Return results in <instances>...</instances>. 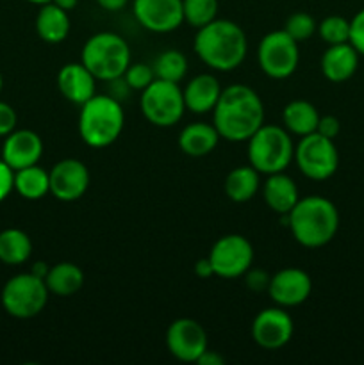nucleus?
<instances>
[{
  "label": "nucleus",
  "instance_id": "1",
  "mask_svg": "<svg viewBox=\"0 0 364 365\" xmlns=\"http://www.w3.org/2000/svg\"><path fill=\"white\" fill-rule=\"evenodd\" d=\"M213 125L221 139L248 141L264 125V103L256 89L246 84H231L221 89L213 110Z\"/></svg>",
  "mask_w": 364,
  "mask_h": 365
},
{
  "label": "nucleus",
  "instance_id": "42",
  "mask_svg": "<svg viewBox=\"0 0 364 365\" xmlns=\"http://www.w3.org/2000/svg\"><path fill=\"white\" fill-rule=\"evenodd\" d=\"M49 271H50V266L46 262H34V266H32L31 273L45 280V277H46V274H49Z\"/></svg>",
  "mask_w": 364,
  "mask_h": 365
},
{
  "label": "nucleus",
  "instance_id": "31",
  "mask_svg": "<svg viewBox=\"0 0 364 365\" xmlns=\"http://www.w3.org/2000/svg\"><path fill=\"white\" fill-rule=\"evenodd\" d=\"M318 34H320L321 41L327 45H339V43L350 41V20L339 16V14H330V16L323 18L318 24Z\"/></svg>",
  "mask_w": 364,
  "mask_h": 365
},
{
  "label": "nucleus",
  "instance_id": "15",
  "mask_svg": "<svg viewBox=\"0 0 364 365\" xmlns=\"http://www.w3.org/2000/svg\"><path fill=\"white\" fill-rule=\"evenodd\" d=\"M50 195L59 202H77L89 187V170L82 160L63 159L49 171Z\"/></svg>",
  "mask_w": 364,
  "mask_h": 365
},
{
  "label": "nucleus",
  "instance_id": "16",
  "mask_svg": "<svg viewBox=\"0 0 364 365\" xmlns=\"http://www.w3.org/2000/svg\"><path fill=\"white\" fill-rule=\"evenodd\" d=\"M313 291V280L309 274L298 267H284L271 274L268 294L275 305L282 309L298 307L307 302Z\"/></svg>",
  "mask_w": 364,
  "mask_h": 365
},
{
  "label": "nucleus",
  "instance_id": "32",
  "mask_svg": "<svg viewBox=\"0 0 364 365\" xmlns=\"http://www.w3.org/2000/svg\"><path fill=\"white\" fill-rule=\"evenodd\" d=\"M284 31L288 32L296 43H302V41H307V39L318 31V24L309 13L298 11V13H293L291 16L285 20Z\"/></svg>",
  "mask_w": 364,
  "mask_h": 365
},
{
  "label": "nucleus",
  "instance_id": "6",
  "mask_svg": "<svg viewBox=\"0 0 364 365\" xmlns=\"http://www.w3.org/2000/svg\"><path fill=\"white\" fill-rule=\"evenodd\" d=\"M81 63L95 75L96 81L113 82L123 77L131 64V48L116 32H96L82 46Z\"/></svg>",
  "mask_w": 364,
  "mask_h": 365
},
{
  "label": "nucleus",
  "instance_id": "44",
  "mask_svg": "<svg viewBox=\"0 0 364 365\" xmlns=\"http://www.w3.org/2000/svg\"><path fill=\"white\" fill-rule=\"evenodd\" d=\"M27 2L34 4V6H43V4H49V2H52V0H27Z\"/></svg>",
  "mask_w": 364,
  "mask_h": 365
},
{
  "label": "nucleus",
  "instance_id": "24",
  "mask_svg": "<svg viewBox=\"0 0 364 365\" xmlns=\"http://www.w3.org/2000/svg\"><path fill=\"white\" fill-rule=\"evenodd\" d=\"M45 284L50 294L70 298L84 287V271L74 262L54 264L45 277Z\"/></svg>",
  "mask_w": 364,
  "mask_h": 365
},
{
  "label": "nucleus",
  "instance_id": "11",
  "mask_svg": "<svg viewBox=\"0 0 364 365\" xmlns=\"http://www.w3.org/2000/svg\"><path fill=\"white\" fill-rule=\"evenodd\" d=\"M207 259L211 260L214 277L234 280L245 277L253 266V246L245 235L228 234L214 242Z\"/></svg>",
  "mask_w": 364,
  "mask_h": 365
},
{
  "label": "nucleus",
  "instance_id": "37",
  "mask_svg": "<svg viewBox=\"0 0 364 365\" xmlns=\"http://www.w3.org/2000/svg\"><path fill=\"white\" fill-rule=\"evenodd\" d=\"M316 132L328 139H335L339 135V132H341V123H339L338 118L332 116V114H325V116H320Z\"/></svg>",
  "mask_w": 364,
  "mask_h": 365
},
{
  "label": "nucleus",
  "instance_id": "21",
  "mask_svg": "<svg viewBox=\"0 0 364 365\" xmlns=\"http://www.w3.org/2000/svg\"><path fill=\"white\" fill-rule=\"evenodd\" d=\"M263 198L273 212L282 216V214H288L300 200L298 185L284 171L268 175L263 185Z\"/></svg>",
  "mask_w": 364,
  "mask_h": 365
},
{
  "label": "nucleus",
  "instance_id": "18",
  "mask_svg": "<svg viewBox=\"0 0 364 365\" xmlns=\"http://www.w3.org/2000/svg\"><path fill=\"white\" fill-rule=\"evenodd\" d=\"M57 88L63 98L82 106L96 95V78L82 63H68L57 73Z\"/></svg>",
  "mask_w": 364,
  "mask_h": 365
},
{
  "label": "nucleus",
  "instance_id": "45",
  "mask_svg": "<svg viewBox=\"0 0 364 365\" xmlns=\"http://www.w3.org/2000/svg\"><path fill=\"white\" fill-rule=\"evenodd\" d=\"M4 88V78H2V73H0V91H2Z\"/></svg>",
  "mask_w": 364,
  "mask_h": 365
},
{
  "label": "nucleus",
  "instance_id": "30",
  "mask_svg": "<svg viewBox=\"0 0 364 365\" xmlns=\"http://www.w3.org/2000/svg\"><path fill=\"white\" fill-rule=\"evenodd\" d=\"M184 21L198 31L218 18V0H182Z\"/></svg>",
  "mask_w": 364,
  "mask_h": 365
},
{
  "label": "nucleus",
  "instance_id": "35",
  "mask_svg": "<svg viewBox=\"0 0 364 365\" xmlns=\"http://www.w3.org/2000/svg\"><path fill=\"white\" fill-rule=\"evenodd\" d=\"M271 274H268L264 269L259 267H250L245 273V284L250 291L253 292H268V285H270Z\"/></svg>",
  "mask_w": 364,
  "mask_h": 365
},
{
  "label": "nucleus",
  "instance_id": "33",
  "mask_svg": "<svg viewBox=\"0 0 364 365\" xmlns=\"http://www.w3.org/2000/svg\"><path fill=\"white\" fill-rule=\"evenodd\" d=\"M123 81L127 84L128 89H134V91H143V89L148 88L153 81H156V75L150 64L145 63H134L128 64V68L123 73Z\"/></svg>",
  "mask_w": 364,
  "mask_h": 365
},
{
  "label": "nucleus",
  "instance_id": "40",
  "mask_svg": "<svg viewBox=\"0 0 364 365\" xmlns=\"http://www.w3.org/2000/svg\"><path fill=\"white\" fill-rule=\"evenodd\" d=\"M195 274L198 278H202V280H207V278L214 277V271H213V266H211V260L207 259H200L195 262Z\"/></svg>",
  "mask_w": 364,
  "mask_h": 365
},
{
  "label": "nucleus",
  "instance_id": "3",
  "mask_svg": "<svg viewBox=\"0 0 364 365\" xmlns=\"http://www.w3.org/2000/svg\"><path fill=\"white\" fill-rule=\"evenodd\" d=\"M193 48L211 70L232 71L245 61L248 53V39L236 21L216 18L198 29Z\"/></svg>",
  "mask_w": 364,
  "mask_h": 365
},
{
  "label": "nucleus",
  "instance_id": "19",
  "mask_svg": "<svg viewBox=\"0 0 364 365\" xmlns=\"http://www.w3.org/2000/svg\"><path fill=\"white\" fill-rule=\"evenodd\" d=\"M359 52L348 43L328 45L321 56V73L334 84L350 81L359 66Z\"/></svg>",
  "mask_w": 364,
  "mask_h": 365
},
{
  "label": "nucleus",
  "instance_id": "2",
  "mask_svg": "<svg viewBox=\"0 0 364 365\" xmlns=\"http://www.w3.org/2000/svg\"><path fill=\"white\" fill-rule=\"evenodd\" d=\"M280 225L289 228L293 239L303 248H323L338 234L339 210L328 198L307 196L288 214H282Z\"/></svg>",
  "mask_w": 364,
  "mask_h": 365
},
{
  "label": "nucleus",
  "instance_id": "4",
  "mask_svg": "<svg viewBox=\"0 0 364 365\" xmlns=\"http://www.w3.org/2000/svg\"><path fill=\"white\" fill-rule=\"evenodd\" d=\"M123 127V107L114 96L95 95L81 106L79 135L91 148H107L116 143Z\"/></svg>",
  "mask_w": 364,
  "mask_h": 365
},
{
  "label": "nucleus",
  "instance_id": "26",
  "mask_svg": "<svg viewBox=\"0 0 364 365\" xmlns=\"http://www.w3.org/2000/svg\"><path fill=\"white\" fill-rule=\"evenodd\" d=\"M261 187V173L253 166H238L225 178V195L234 203L250 202Z\"/></svg>",
  "mask_w": 364,
  "mask_h": 365
},
{
  "label": "nucleus",
  "instance_id": "34",
  "mask_svg": "<svg viewBox=\"0 0 364 365\" xmlns=\"http://www.w3.org/2000/svg\"><path fill=\"white\" fill-rule=\"evenodd\" d=\"M350 45L359 52V56H364V9L350 20Z\"/></svg>",
  "mask_w": 364,
  "mask_h": 365
},
{
  "label": "nucleus",
  "instance_id": "22",
  "mask_svg": "<svg viewBox=\"0 0 364 365\" xmlns=\"http://www.w3.org/2000/svg\"><path fill=\"white\" fill-rule=\"evenodd\" d=\"M216 127L206 121H195L186 125L178 134V148L189 157H206L214 152L220 143Z\"/></svg>",
  "mask_w": 364,
  "mask_h": 365
},
{
  "label": "nucleus",
  "instance_id": "41",
  "mask_svg": "<svg viewBox=\"0 0 364 365\" xmlns=\"http://www.w3.org/2000/svg\"><path fill=\"white\" fill-rule=\"evenodd\" d=\"M102 9L109 11V13H116V11H121L128 4V0H96Z\"/></svg>",
  "mask_w": 364,
  "mask_h": 365
},
{
  "label": "nucleus",
  "instance_id": "36",
  "mask_svg": "<svg viewBox=\"0 0 364 365\" xmlns=\"http://www.w3.org/2000/svg\"><path fill=\"white\" fill-rule=\"evenodd\" d=\"M16 110H14L9 103L0 100V138H6L7 134H11V132L16 128Z\"/></svg>",
  "mask_w": 364,
  "mask_h": 365
},
{
  "label": "nucleus",
  "instance_id": "12",
  "mask_svg": "<svg viewBox=\"0 0 364 365\" xmlns=\"http://www.w3.org/2000/svg\"><path fill=\"white\" fill-rule=\"evenodd\" d=\"M166 348L178 362L196 364L202 353L209 348V341L198 321L178 317L166 330Z\"/></svg>",
  "mask_w": 364,
  "mask_h": 365
},
{
  "label": "nucleus",
  "instance_id": "17",
  "mask_svg": "<svg viewBox=\"0 0 364 365\" xmlns=\"http://www.w3.org/2000/svg\"><path fill=\"white\" fill-rule=\"evenodd\" d=\"M43 155V141L39 134L29 128H14L4 138L2 159L13 171L34 166Z\"/></svg>",
  "mask_w": 364,
  "mask_h": 365
},
{
  "label": "nucleus",
  "instance_id": "43",
  "mask_svg": "<svg viewBox=\"0 0 364 365\" xmlns=\"http://www.w3.org/2000/svg\"><path fill=\"white\" fill-rule=\"evenodd\" d=\"M52 4H56L57 7L64 9L66 13H70V11H74L77 7L79 0H52Z\"/></svg>",
  "mask_w": 364,
  "mask_h": 365
},
{
  "label": "nucleus",
  "instance_id": "29",
  "mask_svg": "<svg viewBox=\"0 0 364 365\" xmlns=\"http://www.w3.org/2000/svg\"><path fill=\"white\" fill-rule=\"evenodd\" d=\"M152 70L156 78L181 84V81L188 73V59H186L184 53L175 48L164 50L156 57Z\"/></svg>",
  "mask_w": 364,
  "mask_h": 365
},
{
  "label": "nucleus",
  "instance_id": "20",
  "mask_svg": "<svg viewBox=\"0 0 364 365\" xmlns=\"http://www.w3.org/2000/svg\"><path fill=\"white\" fill-rule=\"evenodd\" d=\"M221 89L223 88H221L220 81L214 75H196L182 89L186 110H191L193 114L213 113L218 103V98L221 95Z\"/></svg>",
  "mask_w": 364,
  "mask_h": 365
},
{
  "label": "nucleus",
  "instance_id": "23",
  "mask_svg": "<svg viewBox=\"0 0 364 365\" xmlns=\"http://www.w3.org/2000/svg\"><path fill=\"white\" fill-rule=\"evenodd\" d=\"M70 16L66 11L52 2L39 6L38 14H36V32L43 41L50 45L63 43L70 34Z\"/></svg>",
  "mask_w": 364,
  "mask_h": 365
},
{
  "label": "nucleus",
  "instance_id": "28",
  "mask_svg": "<svg viewBox=\"0 0 364 365\" xmlns=\"http://www.w3.org/2000/svg\"><path fill=\"white\" fill-rule=\"evenodd\" d=\"M14 191L31 202L45 198L50 195L49 171L39 168L38 164L14 171Z\"/></svg>",
  "mask_w": 364,
  "mask_h": 365
},
{
  "label": "nucleus",
  "instance_id": "8",
  "mask_svg": "<svg viewBox=\"0 0 364 365\" xmlns=\"http://www.w3.org/2000/svg\"><path fill=\"white\" fill-rule=\"evenodd\" d=\"M139 106L145 120L161 128L177 125L186 113L181 86L161 78H156L148 88L143 89Z\"/></svg>",
  "mask_w": 364,
  "mask_h": 365
},
{
  "label": "nucleus",
  "instance_id": "27",
  "mask_svg": "<svg viewBox=\"0 0 364 365\" xmlns=\"http://www.w3.org/2000/svg\"><path fill=\"white\" fill-rule=\"evenodd\" d=\"M32 255V241L20 228H6L0 232V262L7 266L25 264Z\"/></svg>",
  "mask_w": 364,
  "mask_h": 365
},
{
  "label": "nucleus",
  "instance_id": "14",
  "mask_svg": "<svg viewBox=\"0 0 364 365\" xmlns=\"http://www.w3.org/2000/svg\"><path fill=\"white\" fill-rule=\"evenodd\" d=\"M132 13L141 27L156 34L175 31L184 21L182 0H134Z\"/></svg>",
  "mask_w": 364,
  "mask_h": 365
},
{
  "label": "nucleus",
  "instance_id": "39",
  "mask_svg": "<svg viewBox=\"0 0 364 365\" xmlns=\"http://www.w3.org/2000/svg\"><path fill=\"white\" fill-rule=\"evenodd\" d=\"M198 365H223L225 364V356H221L218 351H213V349L207 348L206 351L202 353L198 360H196Z\"/></svg>",
  "mask_w": 364,
  "mask_h": 365
},
{
  "label": "nucleus",
  "instance_id": "10",
  "mask_svg": "<svg viewBox=\"0 0 364 365\" xmlns=\"http://www.w3.org/2000/svg\"><path fill=\"white\" fill-rule=\"evenodd\" d=\"M257 63L263 73L270 78L275 81L289 78L300 63L298 43L284 29L268 32L257 46Z\"/></svg>",
  "mask_w": 364,
  "mask_h": 365
},
{
  "label": "nucleus",
  "instance_id": "9",
  "mask_svg": "<svg viewBox=\"0 0 364 365\" xmlns=\"http://www.w3.org/2000/svg\"><path fill=\"white\" fill-rule=\"evenodd\" d=\"M303 177L314 182L328 180L338 171L339 153L334 139L313 132L303 138L295 146V159Z\"/></svg>",
  "mask_w": 364,
  "mask_h": 365
},
{
  "label": "nucleus",
  "instance_id": "38",
  "mask_svg": "<svg viewBox=\"0 0 364 365\" xmlns=\"http://www.w3.org/2000/svg\"><path fill=\"white\" fill-rule=\"evenodd\" d=\"M14 191V171L0 157V202Z\"/></svg>",
  "mask_w": 364,
  "mask_h": 365
},
{
  "label": "nucleus",
  "instance_id": "7",
  "mask_svg": "<svg viewBox=\"0 0 364 365\" xmlns=\"http://www.w3.org/2000/svg\"><path fill=\"white\" fill-rule=\"evenodd\" d=\"M49 296L50 292L45 280L29 271V273L14 274L4 284L0 302L11 317L31 319L43 312Z\"/></svg>",
  "mask_w": 364,
  "mask_h": 365
},
{
  "label": "nucleus",
  "instance_id": "25",
  "mask_svg": "<svg viewBox=\"0 0 364 365\" xmlns=\"http://www.w3.org/2000/svg\"><path fill=\"white\" fill-rule=\"evenodd\" d=\"M320 113L316 107L307 100H293L282 110V127L291 135L303 138L307 134L316 132Z\"/></svg>",
  "mask_w": 364,
  "mask_h": 365
},
{
  "label": "nucleus",
  "instance_id": "5",
  "mask_svg": "<svg viewBox=\"0 0 364 365\" xmlns=\"http://www.w3.org/2000/svg\"><path fill=\"white\" fill-rule=\"evenodd\" d=\"M246 143L248 164L261 175L285 171L295 159V143L282 125L264 123Z\"/></svg>",
  "mask_w": 364,
  "mask_h": 365
},
{
  "label": "nucleus",
  "instance_id": "13",
  "mask_svg": "<svg viewBox=\"0 0 364 365\" xmlns=\"http://www.w3.org/2000/svg\"><path fill=\"white\" fill-rule=\"evenodd\" d=\"M295 334L291 316L282 307L264 309L253 317L252 339L259 348L275 351L288 344Z\"/></svg>",
  "mask_w": 364,
  "mask_h": 365
}]
</instances>
